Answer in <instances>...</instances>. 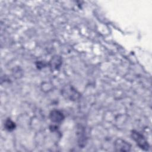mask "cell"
<instances>
[{
	"label": "cell",
	"instance_id": "obj_1",
	"mask_svg": "<svg viewBox=\"0 0 152 152\" xmlns=\"http://www.w3.org/2000/svg\"><path fill=\"white\" fill-rule=\"evenodd\" d=\"M62 94L63 96L70 100H77L80 96V93L72 86H65L62 90Z\"/></svg>",
	"mask_w": 152,
	"mask_h": 152
},
{
	"label": "cell",
	"instance_id": "obj_2",
	"mask_svg": "<svg viewBox=\"0 0 152 152\" xmlns=\"http://www.w3.org/2000/svg\"><path fill=\"white\" fill-rule=\"evenodd\" d=\"M131 137L141 149L145 151L148 150L149 144L143 135L137 131L133 130L131 132Z\"/></svg>",
	"mask_w": 152,
	"mask_h": 152
},
{
	"label": "cell",
	"instance_id": "obj_3",
	"mask_svg": "<svg viewBox=\"0 0 152 152\" xmlns=\"http://www.w3.org/2000/svg\"><path fill=\"white\" fill-rule=\"evenodd\" d=\"M114 147L116 151L123 152L129 151L131 148V145L129 143L121 138L117 139L115 141Z\"/></svg>",
	"mask_w": 152,
	"mask_h": 152
},
{
	"label": "cell",
	"instance_id": "obj_4",
	"mask_svg": "<svg viewBox=\"0 0 152 152\" xmlns=\"http://www.w3.org/2000/svg\"><path fill=\"white\" fill-rule=\"evenodd\" d=\"M64 114L58 110H53L49 113V118L53 122L60 123L64 119Z\"/></svg>",
	"mask_w": 152,
	"mask_h": 152
},
{
	"label": "cell",
	"instance_id": "obj_5",
	"mask_svg": "<svg viewBox=\"0 0 152 152\" xmlns=\"http://www.w3.org/2000/svg\"><path fill=\"white\" fill-rule=\"evenodd\" d=\"M62 58L58 55L53 56L49 61V66L52 69H58L62 65Z\"/></svg>",
	"mask_w": 152,
	"mask_h": 152
},
{
	"label": "cell",
	"instance_id": "obj_6",
	"mask_svg": "<svg viewBox=\"0 0 152 152\" xmlns=\"http://www.w3.org/2000/svg\"><path fill=\"white\" fill-rule=\"evenodd\" d=\"M4 126L5 129H7L8 131H13L15 127V124L10 119H7L5 122Z\"/></svg>",
	"mask_w": 152,
	"mask_h": 152
},
{
	"label": "cell",
	"instance_id": "obj_7",
	"mask_svg": "<svg viewBox=\"0 0 152 152\" xmlns=\"http://www.w3.org/2000/svg\"><path fill=\"white\" fill-rule=\"evenodd\" d=\"M37 68H39V66H41V68H43L46 65L44 62H42V61H40H40H37Z\"/></svg>",
	"mask_w": 152,
	"mask_h": 152
}]
</instances>
